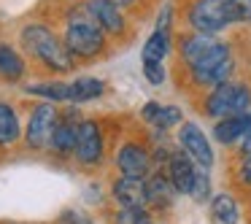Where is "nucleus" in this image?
Returning <instances> with one entry per match:
<instances>
[{
    "label": "nucleus",
    "instance_id": "7",
    "mask_svg": "<svg viewBox=\"0 0 251 224\" xmlns=\"http://www.w3.org/2000/svg\"><path fill=\"white\" fill-rule=\"evenodd\" d=\"M76 157L84 165H95L103 157V135H100V127L95 122H81L78 124V135H76Z\"/></svg>",
    "mask_w": 251,
    "mask_h": 224
},
{
    "label": "nucleus",
    "instance_id": "10",
    "mask_svg": "<svg viewBox=\"0 0 251 224\" xmlns=\"http://www.w3.org/2000/svg\"><path fill=\"white\" fill-rule=\"evenodd\" d=\"M87 11L92 14V19L108 33H122L125 30V17H122L119 6L114 0H89Z\"/></svg>",
    "mask_w": 251,
    "mask_h": 224
},
{
    "label": "nucleus",
    "instance_id": "18",
    "mask_svg": "<svg viewBox=\"0 0 251 224\" xmlns=\"http://www.w3.org/2000/svg\"><path fill=\"white\" fill-rule=\"evenodd\" d=\"M25 73V62H22V57L17 54V51L11 49V46H6V44H0V76L3 78H19Z\"/></svg>",
    "mask_w": 251,
    "mask_h": 224
},
{
    "label": "nucleus",
    "instance_id": "15",
    "mask_svg": "<svg viewBox=\"0 0 251 224\" xmlns=\"http://www.w3.org/2000/svg\"><path fill=\"white\" fill-rule=\"evenodd\" d=\"M216 44H219L216 38H211V35H205V33H197V35H192V38L184 41V46H181V54H184V60L189 62V65H195V62L200 60V57H205Z\"/></svg>",
    "mask_w": 251,
    "mask_h": 224
},
{
    "label": "nucleus",
    "instance_id": "8",
    "mask_svg": "<svg viewBox=\"0 0 251 224\" xmlns=\"http://www.w3.org/2000/svg\"><path fill=\"white\" fill-rule=\"evenodd\" d=\"M181 143H184V151L195 159L200 168H211L213 165V151L208 146V138L202 135V130L197 124H184L181 130Z\"/></svg>",
    "mask_w": 251,
    "mask_h": 224
},
{
    "label": "nucleus",
    "instance_id": "16",
    "mask_svg": "<svg viewBox=\"0 0 251 224\" xmlns=\"http://www.w3.org/2000/svg\"><path fill=\"white\" fill-rule=\"evenodd\" d=\"M170 49V35L168 30H154L149 41L143 44V62H162Z\"/></svg>",
    "mask_w": 251,
    "mask_h": 224
},
{
    "label": "nucleus",
    "instance_id": "22",
    "mask_svg": "<svg viewBox=\"0 0 251 224\" xmlns=\"http://www.w3.org/2000/svg\"><path fill=\"white\" fill-rule=\"evenodd\" d=\"M211 208H213V216L222 224H238V202L229 195H216Z\"/></svg>",
    "mask_w": 251,
    "mask_h": 224
},
{
    "label": "nucleus",
    "instance_id": "28",
    "mask_svg": "<svg viewBox=\"0 0 251 224\" xmlns=\"http://www.w3.org/2000/svg\"><path fill=\"white\" fill-rule=\"evenodd\" d=\"M57 224H92V222H89V219L84 216L81 211H65V213L60 216V222H57Z\"/></svg>",
    "mask_w": 251,
    "mask_h": 224
},
{
    "label": "nucleus",
    "instance_id": "6",
    "mask_svg": "<svg viewBox=\"0 0 251 224\" xmlns=\"http://www.w3.org/2000/svg\"><path fill=\"white\" fill-rule=\"evenodd\" d=\"M57 127V111L51 105H38L30 116L27 124V143L33 149H46L51 146V135Z\"/></svg>",
    "mask_w": 251,
    "mask_h": 224
},
{
    "label": "nucleus",
    "instance_id": "25",
    "mask_svg": "<svg viewBox=\"0 0 251 224\" xmlns=\"http://www.w3.org/2000/svg\"><path fill=\"white\" fill-rule=\"evenodd\" d=\"M116 224H151V222H149V213L143 208H122L116 213Z\"/></svg>",
    "mask_w": 251,
    "mask_h": 224
},
{
    "label": "nucleus",
    "instance_id": "9",
    "mask_svg": "<svg viewBox=\"0 0 251 224\" xmlns=\"http://www.w3.org/2000/svg\"><path fill=\"white\" fill-rule=\"evenodd\" d=\"M114 197L119 200L122 208H143L149 202V186L143 178L122 175L114 184Z\"/></svg>",
    "mask_w": 251,
    "mask_h": 224
},
{
    "label": "nucleus",
    "instance_id": "14",
    "mask_svg": "<svg viewBox=\"0 0 251 224\" xmlns=\"http://www.w3.org/2000/svg\"><path fill=\"white\" fill-rule=\"evenodd\" d=\"M76 135H78V124L73 122V116H65V119H57L54 135H51V146L60 154H68L76 149Z\"/></svg>",
    "mask_w": 251,
    "mask_h": 224
},
{
    "label": "nucleus",
    "instance_id": "27",
    "mask_svg": "<svg viewBox=\"0 0 251 224\" xmlns=\"http://www.w3.org/2000/svg\"><path fill=\"white\" fill-rule=\"evenodd\" d=\"M143 73L151 84H162L165 81V65L162 62H143Z\"/></svg>",
    "mask_w": 251,
    "mask_h": 224
},
{
    "label": "nucleus",
    "instance_id": "3",
    "mask_svg": "<svg viewBox=\"0 0 251 224\" xmlns=\"http://www.w3.org/2000/svg\"><path fill=\"white\" fill-rule=\"evenodd\" d=\"M208 114L219 116V119H227V116H243L251 114V92L243 84H219L211 95H208L205 103Z\"/></svg>",
    "mask_w": 251,
    "mask_h": 224
},
{
    "label": "nucleus",
    "instance_id": "30",
    "mask_svg": "<svg viewBox=\"0 0 251 224\" xmlns=\"http://www.w3.org/2000/svg\"><path fill=\"white\" fill-rule=\"evenodd\" d=\"M114 3H116V6H119V3H132V0H114Z\"/></svg>",
    "mask_w": 251,
    "mask_h": 224
},
{
    "label": "nucleus",
    "instance_id": "29",
    "mask_svg": "<svg viewBox=\"0 0 251 224\" xmlns=\"http://www.w3.org/2000/svg\"><path fill=\"white\" fill-rule=\"evenodd\" d=\"M240 178H243V184H251V151L246 154V159H243V168H240Z\"/></svg>",
    "mask_w": 251,
    "mask_h": 224
},
{
    "label": "nucleus",
    "instance_id": "24",
    "mask_svg": "<svg viewBox=\"0 0 251 224\" xmlns=\"http://www.w3.org/2000/svg\"><path fill=\"white\" fill-rule=\"evenodd\" d=\"M227 22H249L251 19V0H224Z\"/></svg>",
    "mask_w": 251,
    "mask_h": 224
},
{
    "label": "nucleus",
    "instance_id": "23",
    "mask_svg": "<svg viewBox=\"0 0 251 224\" xmlns=\"http://www.w3.org/2000/svg\"><path fill=\"white\" fill-rule=\"evenodd\" d=\"M30 95H41L46 100H71V84H60V81H51V84H35V87H27Z\"/></svg>",
    "mask_w": 251,
    "mask_h": 224
},
{
    "label": "nucleus",
    "instance_id": "5",
    "mask_svg": "<svg viewBox=\"0 0 251 224\" xmlns=\"http://www.w3.org/2000/svg\"><path fill=\"white\" fill-rule=\"evenodd\" d=\"M189 25L205 35L219 33L224 25H229L224 14V0H195V6L189 8Z\"/></svg>",
    "mask_w": 251,
    "mask_h": 224
},
{
    "label": "nucleus",
    "instance_id": "21",
    "mask_svg": "<svg viewBox=\"0 0 251 224\" xmlns=\"http://www.w3.org/2000/svg\"><path fill=\"white\" fill-rule=\"evenodd\" d=\"M103 92V81L98 78H78L71 84V100L73 103H84V100H92Z\"/></svg>",
    "mask_w": 251,
    "mask_h": 224
},
{
    "label": "nucleus",
    "instance_id": "17",
    "mask_svg": "<svg viewBox=\"0 0 251 224\" xmlns=\"http://www.w3.org/2000/svg\"><path fill=\"white\" fill-rule=\"evenodd\" d=\"M143 116H146L151 124L157 127H173L181 122V111L173 108V105H157V103H146V108H143Z\"/></svg>",
    "mask_w": 251,
    "mask_h": 224
},
{
    "label": "nucleus",
    "instance_id": "2",
    "mask_svg": "<svg viewBox=\"0 0 251 224\" xmlns=\"http://www.w3.org/2000/svg\"><path fill=\"white\" fill-rule=\"evenodd\" d=\"M105 38H103V27L89 17L78 14V17H71L65 30V46L71 49V54L78 57H95L100 49H103Z\"/></svg>",
    "mask_w": 251,
    "mask_h": 224
},
{
    "label": "nucleus",
    "instance_id": "12",
    "mask_svg": "<svg viewBox=\"0 0 251 224\" xmlns=\"http://www.w3.org/2000/svg\"><path fill=\"white\" fill-rule=\"evenodd\" d=\"M195 159L189 157L186 151H176L170 154V181L178 192H189L192 189V181H195Z\"/></svg>",
    "mask_w": 251,
    "mask_h": 224
},
{
    "label": "nucleus",
    "instance_id": "20",
    "mask_svg": "<svg viewBox=\"0 0 251 224\" xmlns=\"http://www.w3.org/2000/svg\"><path fill=\"white\" fill-rule=\"evenodd\" d=\"M149 186V202H157V205H165V202L173 200V181H165V175H154V178L146 181Z\"/></svg>",
    "mask_w": 251,
    "mask_h": 224
},
{
    "label": "nucleus",
    "instance_id": "26",
    "mask_svg": "<svg viewBox=\"0 0 251 224\" xmlns=\"http://www.w3.org/2000/svg\"><path fill=\"white\" fill-rule=\"evenodd\" d=\"M189 195H195L197 200H205V197L211 195V181H208L205 168H197V173H195V181H192Z\"/></svg>",
    "mask_w": 251,
    "mask_h": 224
},
{
    "label": "nucleus",
    "instance_id": "11",
    "mask_svg": "<svg viewBox=\"0 0 251 224\" xmlns=\"http://www.w3.org/2000/svg\"><path fill=\"white\" fill-rule=\"evenodd\" d=\"M116 162H119V170H122V173H125V175H132V178H143V175L149 173V154L143 151L141 146H135V143H127V146H122Z\"/></svg>",
    "mask_w": 251,
    "mask_h": 224
},
{
    "label": "nucleus",
    "instance_id": "13",
    "mask_svg": "<svg viewBox=\"0 0 251 224\" xmlns=\"http://www.w3.org/2000/svg\"><path fill=\"white\" fill-rule=\"evenodd\" d=\"M251 124V114H243V116H227V119H222L216 124V141L222 143H235L243 138V132L249 130Z\"/></svg>",
    "mask_w": 251,
    "mask_h": 224
},
{
    "label": "nucleus",
    "instance_id": "4",
    "mask_svg": "<svg viewBox=\"0 0 251 224\" xmlns=\"http://www.w3.org/2000/svg\"><path fill=\"white\" fill-rule=\"evenodd\" d=\"M229 73H232V57H229L227 44H222V41H219L205 57H200V60L192 65L195 81L205 84V87H219V84H224L229 78Z\"/></svg>",
    "mask_w": 251,
    "mask_h": 224
},
{
    "label": "nucleus",
    "instance_id": "1",
    "mask_svg": "<svg viewBox=\"0 0 251 224\" xmlns=\"http://www.w3.org/2000/svg\"><path fill=\"white\" fill-rule=\"evenodd\" d=\"M22 44L30 54H35L44 65L54 68V71H71L73 68V54L65 44L57 41V35L51 30H46L44 25H30L22 33Z\"/></svg>",
    "mask_w": 251,
    "mask_h": 224
},
{
    "label": "nucleus",
    "instance_id": "19",
    "mask_svg": "<svg viewBox=\"0 0 251 224\" xmlns=\"http://www.w3.org/2000/svg\"><path fill=\"white\" fill-rule=\"evenodd\" d=\"M19 138V119L14 114L11 105L0 103V146L6 143H14Z\"/></svg>",
    "mask_w": 251,
    "mask_h": 224
}]
</instances>
